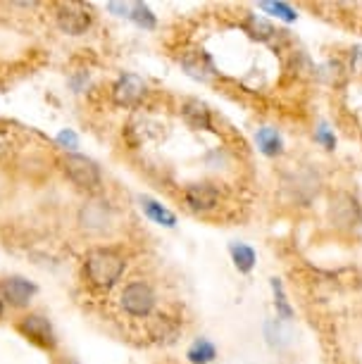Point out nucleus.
<instances>
[{
  "label": "nucleus",
  "instance_id": "1",
  "mask_svg": "<svg viewBox=\"0 0 362 364\" xmlns=\"http://www.w3.org/2000/svg\"><path fill=\"white\" fill-rule=\"evenodd\" d=\"M127 259L112 248H91L84 255L81 262V274H84L86 284L98 291H107L117 281L124 277Z\"/></svg>",
  "mask_w": 362,
  "mask_h": 364
},
{
  "label": "nucleus",
  "instance_id": "2",
  "mask_svg": "<svg viewBox=\"0 0 362 364\" xmlns=\"http://www.w3.org/2000/svg\"><path fill=\"white\" fill-rule=\"evenodd\" d=\"M155 302H158L155 288L150 286L148 281H141V279L127 284L124 291H122V295H119L122 312L129 314V317H134V319L148 317V314L155 310Z\"/></svg>",
  "mask_w": 362,
  "mask_h": 364
},
{
  "label": "nucleus",
  "instance_id": "3",
  "mask_svg": "<svg viewBox=\"0 0 362 364\" xmlns=\"http://www.w3.org/2000/svg\"><path fill=\"white\" fill-rule=\"evenodd\" d=\"M63 167H65L67 178H70V181L77 188L88 191V193H95V191H100V186H102V174H100V167L91 160V157L70 153V155L65 157Z\"/></svg>",
  "mask_w": 362,
  "mask_h": 364
},
{
  "label": "nucleus",
  "instance_id": "4",
  "mask_svg": "<svg viewBox=\"0 0 362 364\" xmlns=\"http://www.w3.org/2000/svg\"><path fill=\"white\" fill-rule=\"evenodd\" d=\"M17 331L22 333L24 338H29L33 346H38L43 350H53L58 346V333L46 314H38V312L24 314V317L17 321Z\"/></svg>",
  "mask_w": 362,
  "mask_h": 364
},
{
  "label": "nucleus",
  "instance_id": "5",
  "mask_svg": "<svg viewBox=\"0 0 362 364\" xmlns=\"http://www.w3.org/2000/svg\"><path fill=\"white\" fill-rule=\"evenodd\" d=\"M329 219L336 229H355L362 222V205L358 203V198L341 191L329 200Z\"/></svg>",
  "mask_w": 362,
  "mask_h": 364
},
{
  "label": "nucleus",
  "instance_id": "6",
  "mask_svg": "<svg viewBox=\"0 0 362 364\" xmlns=\"http://www.w3.org/2000/svg\"><path fill=\"white\" fill-rule=\"evenodd\" d=\"M91 12L84 8L81 3H63L55 10V22L60 26V31L70 33V36H81L88 31L91 26Z\"/></svg>",
  "mask_w": 362,
  "mask_h": 364
},
{
  "label": "nucleus",
  "instance_id": "7",
  "mask_svg": "<svg viewBox=\"0 0 362 364\" xmlns=\"http://www.w3.org/2000/svg\"><path fill=\"white\" fill-rule=\"evenodd\" d=\"M183 205L191 212H198V215L213 212L220 205V191L213 183H188L183 188Z\"/></svg>",
  "mask_w": 362,
  "mask_h": 364
},
{
  "label": "nucleus",
  "instance_id": "8",
  "mask_svg": "<svg viewBox=\"0 0 362 364\" xmlns=\"http://www.w3.org/2000/svg\"><path fill=\"white\" fill-rule=\"evenodd\" d=\"M143 95H146V84L136 74H124L112 86V102L119 107H139Z\"/></svg>",
  "mask_w": 362,
  "mask_h": 364
},
{
  "label": "nucleus",
  "instance_id": "9",
  "mask_svg": "<svg viewBox=\"0 0 362 364\" xmlns=\"http://www.w3.org/2000/svg\"><path fill=\"white\" fill-rule=\"evenodd\" d=\"M36 284L24 277H8L0 284V293H3V300L8 302L10 307H17V310H22V307H29L31 298L36 295Z\"/></svg>",
  "mask_w": 362,
  "mask_h": 364
},
{
  "label": "nucleus",
  "instance_id": "10",
  "mask_svg": "<svg viewBox=\"0 0 362 364\" xmlns=\"http://www.w3.org/2000/svg\"><path fill=\"white\" fill-rule=\"evenodd\" d=\"M181 117H183V122L191 127V129H213V117H210V109L205 102L201 100H196V98H191V100H183V105H181Z\"/></svg>",
  "mask_w": 362,
  "mask_h": 364
},
{
  "label": "nucleus",
  "instance_id": "11",
  "mask_svg": "<svg viewBox=\"0 0 362 364\" xmlns=\"http://www.w3.org/2000/svg\"><path fill=\"white\" fill-rule=\"evenodd\" d=\"M139 203H141V210L146 212V217L150 219V222L165 226V229H174L176 226V215L172 210H167L165 205H160L158 200H153V198H148V196H141Z\"/></svg>",
  "mask_w": 362,
  "mask_h": 364
},
{
  "label": "nucleus",
  "instance_id": "12",
  "mask_svg": "<svg viewBox=\"0 0 362 364\" xmlns=\"http://www.w3.org/2000/svg\"><path fill=\"white\" fill-rule=\"evenodd\" d=\"M255 143H257V148H260V153H262V155H267V157H279V155L284 153L282 134H279L277 129H272V127L257 129Z\"/></svg>",
  "mask_w": 362,
  "mask_h": 364
},
{
  "label": "nucleus",
  "instance_id": "13",
  "mask_svg": "<svg viewBox=\"0 0 362 364\" xmlns=\"http://www.w3.org/2000/svg\"><path fill=\"white\" fill-rule=\"evenodd\" d=\"M229 252H231V259H234V267L241 274H248L252 272L255 267V250L245 243H231L229 245Z\"/></svg>",
  "mask_w": 362,
  "mask_h": 364
},
{
  "label": "nucleus",
  "instance_id": "14",
  "mask_svg": "<svg viewBox=\"0 0 362 364\" xmlns=\"http://www.w3.org/2000/svg\"><path fill=\"white\" fill-rule=\"evenodd\" d=\"M188 362L191 364H210V362H215V357H217V348L210 343L208 338H198L193 346L188 348Z\"/></svg>",
  "mask_w": 362,
  "mask_h": 364
},
{
  "label": "nucleus",
  "instance_id": "15",
  "mask_svg": "<svg viewBox=\"0 0 362 364\" xmlns=\"http://www.w3.org/2000/svg\"><path fill=\"white\" fill-rule=\"evenodd\" d=\"M129 17H132V22L136 26H141V29L153 31L155 26H158V19H155L153 10H150L148 5H143V3H134L132 8H129Z\"/></svg>",
  "mask_w": 362,
  "mask_h": 364
},
{
  "label": "nucleus",
  "instance_id": "16",
  "mask_svg": "<svg viewBox=\"0 0 362 364\" xmlns=\"http://www.w3.org/2000/svg\"><path fill=\"white\" fill-rule=\"evenodd\" d=\"M245 31L255 41H272V36H275V26H272L267 19H262L257 15H250L245 19Z\"/></svg>",
  "mask_w": 362,
  "mask_h": 364
},
{
  "label": "nucleus",
  "instance_id": "17",
  "mask_svg": "<svg viewBox=\"0 0 362 364\" xmlns=\"http://www.w3.org/2000/svg\"><path fill=\"white\" fill-rule=\"evenodd\" d=\"M272 291H275V305H277V314L282 319H293V307L289 305V300H286V293H284V286L279 279H272Z\"/></svg>",
  "mask_w": 362,
  "mask_h": 364
},
{
  "label": "nucleus",
  "instance_id": "18",
  "mask_svg": "<svg viewBox=\"0 0 362 364\" xmlns=\"http://www.w3.org/2000/svg\"><path fill=\"white\" fill-rule=\"evenodd\" d=\"M260 10L270 12V15H275L279 19H284V22H296L298 19V12L286 3H260Z\"/></svg>",
  "mask_w": 362,
  "mask_h": 364
},
{
  "label": "nucleus",
  "instance_id": "19",
  "mask_svg": "<svg viewBox=\"0 0 362 364\" xmlns=\"http://www.w3.org/2000/svg\"><path fill=\"white\" fill-rule=\"evenodd\" d=\"M58 143L67 150H77L79 148V136L72 132V129H63V132L58 134Z\"/></svg>",
  "mask_w": 362,
  "mask_h": 364
},
{
  "label": "nucleus",
  "instance_id": "20",
  "mask_svg": "<svg viewBox=\"0 0 362 364\" xmlns=\"http://www.w3.org/2000/svg\"><path fill=\"white\" fill-rule=\"evenodd\" d=\"M315 141H317V143H322V146H324L326 150H334V148H336V139H334V134H331L326 127H319V129H317Z\"/></svg>",
  "mask_w": 362,
  "mask_h": 364
},
{
  "label": "nucleus",
  "instance_id": "21",
  "mask_svg": "<svg viewBox=\"0 0 362 364\" xmlns=\"http://www.w3.org/2000/svg\"><path fill=\"white\" fill-rule=\"evenodd\" d=\"M129 8H132V5H119V3H110L107 5V10L110 12H119V17H129Z\"/></svg>",
  "mask_w": 362,
  "mask_h": 364
},
{
  "label": "nucleus",
  "instance_id": "22",
  "mask_svg": "<svg viewBox=\"0 0 362 364\" xmlns=\"http://www.w3.org/2000/svg\"><path fill=\"white\" fill-rule=\"evenodd\" d=\"M5 314V305H3V300H0V317Z\"/></svg>",
  "mask_w": 362,
  "mask_h": 364
},
{
  "label": "nucleus",
  "instance_id": "23",
  "mask_svg": "<svg viewBox=\"0 0 362 364\" xmlns=\"http://www.w3.org/2000/svg\"><path fill=\"white\" fill-rule=\"evenodd\" d=\"M55 364H74V362H70V360H60V362H55Z\"/></svg>",
  "mask_w": 362,
  "mask_h": 364
}]
</instances>
